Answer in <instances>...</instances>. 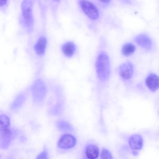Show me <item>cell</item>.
<instances>
[{"mask_svg": "<svg viewBox=\"0 0 159 159\" xmlns=\"http://www.w3.org/2000/svg\"><path fill=\"white\" fill-rule=\"evenodd\" d=\"M145 83L148 88L152 92H155L159 89V77L155 74H149L146 78Z\"/></svg>", "mask_w": 159, "mask_h": 159, "instance_id": "cell-7", "label": "cell"}, {"mask_svg": "<svg viewBox=\"0 0 159 159\" xmlns=\"http://www.w3.org/2000/svg\"><path fill=\"white\" fill-rule=\"evenodd\" d=\"M57 125L59 129L62 131H71L73 129V127L70 123L63 120L59 121L57 123Z\"/></svg>", "mask_w": 159, "mask_h": 159, "instance_id": "cell-14", "label": "cell"}, {"mask_svg": "<svg viewBox=\"0 0 159 159\" xmlns=\"http://www.w3.org/2000/svg\"><path fill=\"white\" fill-rule=\"evenodd\" d=\"M79 3L83 12L89 18L95 20L98 18V10L93 3L88 1L84 0H80Z\"/></svg>", "mask_w": 159, "mask_h": 159, "instance_id": "cell-3", "label": "cell"}, {"mask_svg": "<svg viewBox=\"0 0 159 159\" xmlns=\"http://www.w3.org/2000/svg\"><path fill=\"white\" fill-rule=\"evenodd\" d=\"M85 152L88 159H96L99 155V149L95 144H89L85 147Z\"/></svg>", "mask_w": 159, "mask_h": 159, "instance_id": "cell-10", "label": "cell"}, {"mask_svg": "<svg viewBox=\"0 0 159 159\" xmlns=\"http://www.w3.org/2000/svg\"><path fill=\"white\" fill-rule=\"evenodd\" d=\"M135 41L138 44L144 49H149L151 47V40L146 34H141L137 35L135 38Z\"/></svg>", "mask_w": 159, "mask_h": 159, "instance_id": "cell-9", "label": "cell"}, {"mask_svg": "<svg viewBox=\"0 0 159 159\" xmlns=\"http://www.w3.org/2000/svg\"><path fill=\"white\" fill-rule=\"evenodd\" d=\"M95 68L98 78L102 81L107 80L110 74V64L107 54L104 52L98 55L95 62Z\"/></svg>", "mask_w": 159, "mask_h": 159, "instance_id": "cell-1", "label": "cell"}, {"mask_svg": "<svg viewBox=\"0 0 159 159\" xmlns=\"http://www.w3.org/2000/svg\"><path fill=\"white\" fill-rule=\"evenodd\" d=\"M22 15L27 25L31 26L33 25L32 3L30 1H25L22 3Z\"/></svg>", "mask_w": 159, "mask_h": 159, "instance_id": "cell-5", "label": "cell"}, {"mask_svg": "<svg viewBox=\"0 0 159 159\" xmlns=\"http://www.w3.org/2000/svg\"><path fill=\"white\" fill-rule=\"evenodd\" d=\"M101 2H102L103 3H108L111 2V1L110 0H105V1H102Z\"/></svg>", "mask_w": 159, "mask_h": 159, "instance_id": "cell-18", "label": "cell"}, {"mask_svg": "<svg viewBox=\"0 0 159 159\" xmlns=\"http://www.w3.org/2000/svg\"><path fill=\"white\" fill-rule=\"evenodd\" d=\"M135 46L131 43H127L122 46L121 52L122 54L125 56H128L132 54L135 51Z\"/></svg>", "mask_w": 159, "mask_h": 159, "instance_id": "cell-13", "label": "cell"}, {"mask_svg": "<svg viewBox=\"0 0 159 159\" xmlns=\"http://www.w3.org/2000/svg\"><path fill=\"white\" fill-rule=\"evenodd\" d=\"M77 143L76 138L73 135L66 134L63 135L58 142V146L60 148L69 149L74 147Z\"/></svg>", "mask_w": 159, "mask_h": 159, "instance_id": "cell-4", "label": "cell"}, {"mask_svg": "<svg viewBox=\"0 0 159 159\" xmlns=\"http://www.w3.org/2000/svg\"><path fill=\"white\" fill-rule=\"evenodd\" d=\"M10 126L9 117L3 116L0 118V144L3 148H7L11 142L12 133Z\"/></svg>", "mask_w": 159, "mask_h": 159, "instance_id": "cell-2", "label": "cell"}, {"mask_svg": "<svg viewBox=\"0 0 159 159\" xmlns=\"http://www.w3.org/2000/svg\"><path fill=\"white\" fill-rule=\"evenodd\" d=\"M7 1L0 0V6H1L5 5L7 3Z\"/></svg>", "mask_w": 159, "mask_h": 159, "instance_id": "cell-17", "label": "cell"}, {"mask_svg": "<svg viewBox=\"0 0 159 159\" xmlns=\"http://www.w3.org/2000/svg\"><path fill=\"white\" fill-rule=\"evenodd\" d=\"M62 52L66 57H71L74 54L76 46L75 43L72 42H68L63 44L61 47Z\"/></svg>", "mask_w": 159, "mask_h": 159, "instance_id": "cell-12", "label": "cell"}, {"mask_svg": "<svg viewBox=\"0 0 159 159\" xmlns=\"http://www.w3.org/2000/svg\"><path fill=\"white\" fill-rule=\"evenodd\" d=\"M101 159H113L112 155L111 152L108 149L103 148L100 154Z\"/></svg>", "mask_w": 159, "mask_h": 159, "instance_id": "cell-15", "label": "cell"}, {"mask_svg": "<svg viewBox=\"0 0 159 159\" xmlns=\"http://www.w3.org/2000/svg\"><path fill=\"white\" fill-rule=\"evenodd\" d=\"M47 44V39L44 37H40L34 46V49L38 55L41 56L45 53Z\"/></svg>", "mask_w": 159, "mask_h": 159, "instance_id": "cell-11", "label": "cell"}, {"mask_svg": "<svg viewBox=\"0 0 159 159\" xmlns=\"http://www.w3.org/2000/svg\"><path fill=\"white\" fill-rule=\"evenodd\" d=\"M133 66L129 61L121 64L119 69V74L124 80H128L132 77L133 73Z\"/></svg>", "mask_w": 159, "mask_h": 159, "instance_id": "cell-6", "label": "cell"}, {"mask_svg": "<svg viewBox=\"0 0 159 159\" xmlns=\"http://www.w3.org/2000/svg\"><path fill=\"white\" fill-rule=\"evenodd\" d=\"M128 143L131 149L140 150L143 146V141L142 137L141 135L138 134H133L129 137Z\"/></svg>", "mask_w": 159, "mask_h": 159, "instance_id": "cell-8", "label": "cell"}, {"mask_svg": "<svg viewBox=\"0 0 159 159\" xmlns=\"http://www.w3.org/2000/svg\"><path fill=\"white\" fill-rule=\"evenodd\" d=\"M36 159H48V156L46 151H44L39 154Z\"/></svg>", "mask_w": 159, "mask_h": 159, "instance_id": "cell-16", "label": "cell"}]
</instances>
